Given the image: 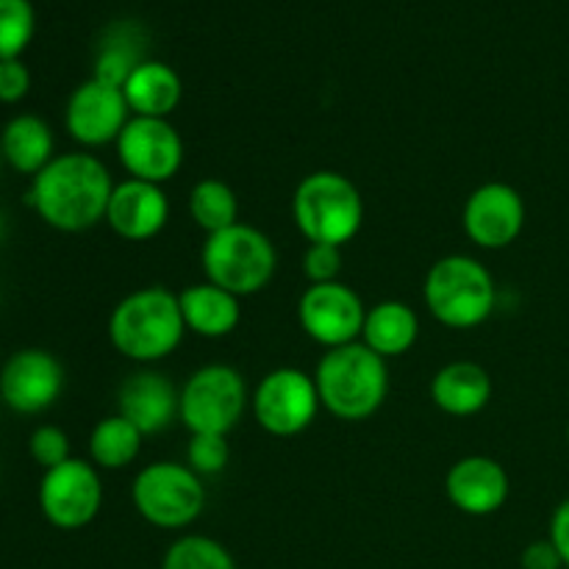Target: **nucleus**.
Listing matches in <instances>:
<instances>
[{
    "mask_svg": "<svg viewBox=\"0 0 569 569\" xmlns=\"http://www.w3.org/2000/svg\"><path fill=\"white\" fill-rule=\"evenodd\" d=\"M131 117L122 89L94 78L78 83L64 106L67 133L83 148H103L117 142Z\"/></svg>",
    "mask_w": 569,
    "mask_h": 569,
    "instance_id": "ddd939ff",
    "label": "nucleus"
},
{
    "mask_svg": "<svg viewBox=\"0 0 569 569\" xmlns=\"http://www.w3.org/2000/svg\"><path fill=\"white\" fill-rule=\"evenodd\" d=\"M417 337H420L417 311L403 300H381L367 309L359 342H365L381 359H395V356L409 353Z\"/></svg>",
    "mask_w": 569,
    "mask_h": 569,
    "instance_id": "5701e85b",
    "label": "nucleus"
},
{
    "mask_svg": "<svg viewBox=\"0 0 569 569\" xmlns=\"http://www.w3.org/2000/svg\"><path fill=\"white\" fill-rule=\"evenodd\" d=\"M567 442H569V426H567Z\"/></svg>",
    "mask_w": 569,
    "mask_h": 569,
    "instance_id": "f704fd0d",
    "label": "nucleus"
},
{
    "mask_svg": "<svg viewBox=\"0 0 569 569\" xmlns=\"http://www.w3.org/2000/svg\"><path fill=\"white\" fill-rule=\"evenodd\" d=\"M322 409L337 420H370L389 395L387 359L372 353L365 342L328 350L315 370Z\"/></svg>",
    "mask_w": 569,
    "mask_h": 569,
    "instance_id": "7ed1b4c3",
    "label": "nucleus"
},
{
    "mask_svg": "<svg viewBox=\"0 0 569 569\" xmlns=\"http://www.w3.org/2000/svg\"><path fill=\"white\" fill-rule=\"evenodd\" d=\"M250 406L248 387L237 367L206 365L194 370L181 387L178 420L189 433H228Z\"/></svg>",
    "mask_w": 569,
    "mask_h": 569,
    "instance_id": "6e6552de",
    "label": "nucleus"
},
{
    "mask_svg": "<svg viewBox=\"0 0 569 569\" xmlns=\"http://www.w3.org/2000/svg\"><path fill=\"white\" fill-rule=\"evenodd\" d=\"M114 144L122 170L139 181L164 187L183 164V139L170 120L131 117Z\"/></svg>",
    "mask_w": 569,
    "mask_h": 569,
    "instance_id": "f8f14e48",
    "label": "nucleus"
},
{
    "mask_svg": "<svg viewBox=\"0 0 569 569\" xmlns=\"http://www.w3.org/2000/svg\"><path fill=\"white\" fill-rule=\"evenodd\" d=\"M181 403V389L156 370H139L120 383L117 392V415L126 417L142 437L161 433L172 426Z\"/></svg>",
    "mask_w": 569,
    "mask_h": 569,
    "instance_id": "a211bd4d",
    "label": "nucleus"
},
{
    "mask_svg": "<svg viewBox=\"0 0 569 569\" xmlns=\"http://www.w3.org/2000/svg\"><path fill=\"white\" fill-rule=\"evenodd\" d=\"M522 569H565V559L550 539H537L520 556Z\"/></svg>",
    "mask_w": 569,
    "mask_h": 569,
    "instance_id": "473e14b6",
    "label": "nucleus"
},
{
    "mask_svg": "<svg viewBox=\"0 0 569 569\" xmlns=\"http://www.w3.org/2000/svg\"><path fill=\"white\" fill-rule=\"evenodd\" d=\"M206 281L228 289L237 298H250L270 287L278 267V250L264 231L248 222L209 233L200 250Z\"/></svg>",
    "mask_w": 569,
    "mask_h": 569,
    "instance_id": "423d86ee",
    "label": "nucleus"
},
{
    "mask_svg": "<svg viewBox=\"0 0 569 569\" xmlns=\"http://www.w3.org/2000/svg\"><path fill=\"white\" fill-rule=\"evenodd\" d=\"M37 31L31 0H0V61L20 59Z\"/></svg>",
    "mask_w": 569,
    "mask_h": 569,
    "instance_id": "cd10ccee",
    "label": "nucleus"
},
{
    "mask_svg": "<svg viewBox=\"0 0 569 569\" xmlns=\"http://www.w3.org/2000/svg\"><path fill=\"white\" fill-rule=\"evenodd\" d=\"M550 542L556 545V550L565 559V567H569V498L561 500L556 506L553 517H550Z\"/></svg>",
    "mask_w": 569,
    "mask_h": 569,
    "instance_id": "72a5a7b5",
    "label": "nucleus"
},
{
    "mask_svg": "<svg viewBox=\"0 0 569 569\" xmlns=\"http://www.w3.org/2000/svg\"><path fill=\"white\" fill-rule=\"evenodd\" d=\"M137 515L161 531L189 528L206 509V487L198 472L178 461H153L131 483Z\"/></svg>",
    "mask_w": 569,
    "mask_h": 569,
    "instance_id": "0eeeda50",
    "label": "nucleus"
},
{
    "mask_svg": "<svg viewBox=\"0 0 569 569\" xmlns=\"http://www.w3.org/2000/svg\"><path fill=\"white\" fill-rule=\"evenodd\" d=\"M64 389V367L50 350H17L0 370V398L17 415H42Z\"/></svg>",
    "mask_w": 569,
    "mask_h": 569,
    "instance_id": "2eb2a0df",
    "label": "nucleus"
},
{
    "mask_svg": "<svg viewBox=\"0 0 569 569\" xmlns=\"http://www.w3.org/2000/svg\"><path fill=\"white\" fill-rule=\"evenodd\" d=\"M292 217L309 244L342 248L365 222V200L348 176L333 170L309 172L292 194Z\"/></svg>",
    "mask_w": 569,
    "mask_h": 569,
    "instance_id": "39448f33",
    "label": "nucleus"
},
{
    "mask_svg": "<svg viewBox=\"0 0 569 569\" xmlns=\"http://www.w3.org/2000/svg\"><path fill=\"white\" fill-rule=\"evenodd\" d=\"M142 44L133 37V31H109L106 42L98 48L94 56V81H103L109 87L122 89V83L128 81L133 70L142 64Z\"/></svg>",
    "mask_w": 569,
    "mask_h": 569,
    "instance_id": "a878e982",
    "label": "nucleus"
},
{
    "mask_svg": "<svg viewBox=\"0 0 569 569\" xmlns=\"http://www.w3.org/2000/svg\"><path fill=\"white\" fill-rule=\"evenodd\" d=\"M161 569H239L231 550L211 537L187 533L167 548Z\"/></svg>",
    "mask_w": 569,
    "mask_h": 569,
    "instance_id": "bb28decb",
    "label": "nucleus"
},
{
    "mask_svg": "<svg viewBox=\"0 0 569 569\" xmlns=\"http://www.w3.org/2000/svg\"><path fill=\"white\" fill-rule=\"evenodd\" d=\"M189 217L198 228H203L206 237L226 228L237 226L239 220V198L226 181L220 178H203L189 192Z\"/></svg>",
    "mask_w": 569,
    "mask_h": 569,
    "instance_id": "393cba45",
    "label": "nucleus"
},
{
    "mask_svg": "<svg viewBox=\"0 0 569 569\" xmlns=\"http://www.w3.org/2000/svg\"><path fill=\"white\" fill-rule=\"evenodd\" d=\"M103 506V481L92 461L67 459L64 465L44 470L39 481V511L59 531H81Z\"/></svg>",
    "mask_w": 569,
    "mask_h": 569,
    "instance_id": "9d476101",
    "label": "nucleus"
},
{
    "mask_svg": "<svg viewBox=\"0 0 569 569\" xmlns=\"http://www.w3.org/2000/svg\"><path fill=\"white\" fill-rule=\"evenodd\" d=\"M28 450H31V459L37 461L42 470H53V467L72 459L70 437H67L59 426H39L37 431L31 433V439H28Z\"/></svg>",
    "mask_w": 569,
    "mask_h": 569,
    "instance_id": "c756f323",
    "label": "nucleus"
},
{
    "mask_svg": "<svg viewBox=\"0 0 569 569\" xmlns=\"http://www.w3.org/2000/svg\"><path fill=\"white\" fill-rule=\"evenodd\" d=\"M445 492L450 503L465 515L489 517L503 509L509 500V472L489 456H465L448 470Z\"/></svg>",
    "mask_w": 569,
    "mask_h": 569,
    "instance_id": "f3484780",
    "label": "nucleus"
},
{
    "mask_svg": "<svg viewBox=\"0 0 569 569\" xmlns=\"http://www.w3.org/2000/svg\"><path fill=\"white\" fill-rule=\"evenodd\" d=\"M3 161L20 176H39L56 159V139L48 122L37 114L11 117L0 133Z\"/></svg>",
    "mask_w": 569,
    "mask_h": 569,
    "instance_id": "4be33fe9",
    "label": "nucleus"
},
{
    "mask_svg": "<svg viewBox=\"0 0 569 569\" xmlns=\"http://www.w3.org/2000/svg\"><path fill=\"white\" fill-rule=\"evenodd\" d=\"M231 461L228 439L220 433H192L187 445V465L203 476H220Z\"/></svg>",
    "mask_w": 569,
    "mask_h": 569,
    "instance_id": "c85d7f7f",
    "label": "nucleus"
},
{
    "mask_svg": "<svg viewBox=\"0 0 569 569\" xmlns=\"http://www.w3.org/2000/svg\"><path fill=\"white\" fill-rule=\"evenodd\" d=\"M142 431L120 415L103 417L89 433V459L100 470H126L142 450Z\"/></svg>",
    "mask_w": 569,
    "mask_h": 569,
    "instance_id": "b1692460",
    "label": "nucleus"
},
{
    "mask_svg": "<svg viewBox=\"0 0 569 569\" xmlns=\"http://www.w3.org/2000/svg\"><path fill=\"white\" fill-rule=\"evenodd\" d=\"M367 306L353 287L342 281L309 283L298 300V320L306 337L322 348H345L361 339Z\"/></svg>",
    "mask_w": 569,
    "mask_h": 569,
    "instance_id": "9b49d317",
    "label": "nucleus"
},
{
    "mask_svg": "<svg viewBox=\"0 0 569 569\" xmlns=\"http://www.w3.org/2000/svg\"><path fill=\"white\" fill-rule=\"evenodd\" d=\"M181 303L167 287H142L120 300L109 317V339L114 350L137 365H156L183 342Z\"/></svg>",
    "mask_w": 569,
    "mask_h": 569,
    "instance_id": "f03ea898",
    "label": "nucleus"
},
{
    "mask_svg": "<svg viewBox=\"0 0 569 569\" xmlns=\"http://www.w3.org/2000/svg\"><path fill=\"white\" fill-rule=\"evenodd\" d=\"M31 92V70L22 59L0 61V103H20Z\"/></svg>",
    "mask_w": 569,
    "mask_h": 569,
    "instance_id": "2f4dec72",
    "label": "nucleus"
},
{
    "mask_svg": "<svg viewBox=\"0 0 569 569\" xmlns=\"http://www.w3.org/2000/svg\"><path fill=\"white\" fill-rule=\"evenodd\" d=\"M342 272V248L333 244H309L303 253V276L309 283L339 281Z\"/></svg>",
    "mask_w": 569,
    "mask_h": 569,
    "instance_id": "7c9ffc66",
    "label": "nucleus"
},
{
    "mask_svg": "<svg viewBox=\"0 0 569 569\" xmlns=\"http://www.w3.org/2000/svg\"><path fill=\"white\" fill-rule=\"evenodd\" d=\"M239 300L242 298L209 281L189 283L187 289L178 292L183 326L203 339H222L237 331V326L242 322V303Z\"/></svg>",
    "mask_w": 569,
    "mask_h": 569,
    "instance_id": "6ab92c4d",
    "label": "nucleus"
},
{
    "mask_svg": "<svg viewBox=\"0 0 569 569\" xmlns=\"http://www.w3.org/2000/svg\"><path fill=\"white\" fill-rule=\"evenodd\" d=\"M122 94L133 117L167 120L183 98V83L176 67L159 59H144L122 83Z\"/></svg>",
    "mask_w": 569,
    "mask_h": 569,
    "instance_id": "412c9836",
    "label": "nucleus"
},
{
    "mask_svg": "<svg viewBox=\"0 0 569 569\" xmlns=\"http://www.w3.org/2000/svg\"><path fill=\"white\" fill-rule=\"evenodd\" d=\"M565 569H569V567H565Z\"/></svg>",
    "mask_w": 569,
    "mask_h": 569,
    "instance_id": "e433bc0d",
    "label": "nucleus"
},
{
    "mask_svg": "<svg viewBox=\"0 0 569 569\" xmlns=\"http://www.w3.org/2000/svg\"><path fill=\"white\" fill-rule=\"evenodd\" d=\"M422 298L433 320L445 328L470 331L492 317L498 289L487 264L472 256L450 253L431 264L422 283Z\"/></svg>",
    "mask_w": 569,
    "mask_h": 569,
    "instance_id": "20e7f679",
    "label": "nucleus"
},
{
    "mask_svg": "<svg viewBox=\"0 0 569 569\" xmlns=\"http://www.w3.org/2000/svg\"><path fill=\"white\" fill-rule=\"evenodd\" d=\"M0 159H3V153H0Z\"/></svg>",
    "mask_w": 569,
    "mask_h": 569,
    "instance_id": "c9c22d12",
    "label": "nucleus"
},
{
    "mask_svg": "<svg viewBox=\"0 0 569 569\" xmlns=\"http://www.w3.org/2000/svg\"><path fill=\"white\" fill-rule=\"evenodd\" d=\"M461 228L472 244L483 250H503L526 228V200L515 187L489 181L467 198L461 211Z\"/></svg>",
    "mask_w": 569,
    "mask_h": 569,
    "instance_id": "4468645a",
    "label": "nucleus"
},
{
    "mask_svg": "<svg viewBox=\"0 0 569 569\" xmlns=\"http://www.w3.org/2000/svg\"><path fill=\"white\" fill-rule=\"evenodd\" d=\"M431 400L450 417H472L492 400V378L478 361H450L433 376Z\"/></svg>",
    "mask_w": 569,
    "mask_h": 569,
    "instance_id": "aec40b11",
    "label": "nucleus"
},
{
    "mask_svg": "<svg viewBox=\"0 0 569 569\" xmlns=\"http://www.w3.org/2000/svg\"><path fill=\"white\" fill-rule=\"evenodd\" d=\"M322 409L315 376L300 367H278L267 372L250 395L256 422L272 437H298Z\"/></svg>",
    "mask_w": 569,
    "mask_h": 569,
    "instance_id": "1a4fd4ad",
    "label": "nucleus"
},
{
    "mask_svg": "<svg viewBox=\"0 0 569 569\" xmlns=\"http://www.w3.org/2000/svg\"><path fill=\"white\" fill-rule=\"evenodd\" d=\"M114 181L98 156L61 153L33 176L28 206L44 226L64 233H81L106 220Z\"/></svg>",
    "mask_w": 569,
    "mask_h": 569,
    "instance_id": "f257e3e1",
    "label": "nucleus"
},
{
    "mask_svg": "<svg viewBox=\"0 0 569 569\" xmlns=\"http://www.w3.org/2000/svg\"><path fill=\"white\" fill-rule=\"evenodd\" d=\"M170 220V200L159 183L126 178L114 183L106 222L126 242H148L159 237Z\"/></svg>",
    "mask_w": 569,
    "mask_h": 569,
    "instance_id": "dca6fc26",
    "label": "nucleus"
}]
</instances>
